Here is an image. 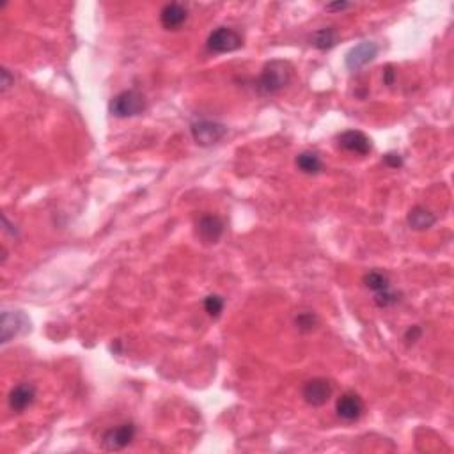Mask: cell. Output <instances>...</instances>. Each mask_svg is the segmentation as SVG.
<instances>
[{"label":"cell","mask_w":454,"mask_h":454,"mask_svg":"<svg viewBox=\"0 0 454 454\" xmlns=\"http://www.w3.org/2000/svg\"><path fill=\"white\" fill-rule=\"evenodd\" d=\"M334 394L332 382L327 378H313L302 387V398L309 406H323Z\"/></svg>","instance_id":"obj_5"},{"label":"cell","mask_w":454,"mask_h":454,"mask_svg":"<svg viewBox=\"0 0 454 454\" xmlns=\"http://www.w3.org/2000/svg\"><path fill=\"white\" fill-rule=\"evenodd\" d=\"M295 325L300 332H313L317 327V316L314 313H300L298 316L295 317Z\"/></svg>","instance_id":"obj_19"},{"label":"cell","mask_w":454,"mask_h":454,"mask_svg":"<svg viewBox=\"0 0 454 454\" xmlns=\"http://www.w3.org/2000/svg\"><path fill=\"white\" fill-rule=\"evenodd\" d=\"M108 108H111V114L115 115V118H135V115H141L146 111V100L139 91L128 89V91L115 94Z\"/></svg>","instance_id":"obj_2"},{"label":"cell","mask_w":454,"mask_h":454,"mask_svg":"<svg viewBox=\"0 0 454 454\" xmlns=\"http://www.w3.org/2000/svg\"><path fill=\"white\" fill-rule=\"evenodd\" d=\"M351 8L350 2H332V4H327L325 9L327 11H343V9Z\"/></svg>","instance_id":"obj_24"},{"label":"cell","mask_w":454,"mask_h":454,"mask_svg":"<svg viewBox=\"0 0 454 454\" xmlns=\"http://www.w3.org/2000/svg\"><path fill=\"white\" fill-rule=\"evenodd\" d=\"M192 137L196 144L203 146V148H210V146L218 144L227 133V126L217 121H208V119H201L190 126Z\"/></svg>","instance_id":"obj_4"},{"label":"cell","mask_w":454,"mask_h":454,"mask_svg":"<svg viewBox=\"0 0 454 454\" xmlns=\"http://www.w3.org/2000/svg\"><path fill=\"white\" fill-rule=\"evenodd\" d=\"M206 46L213 53H229L244 46V37L229 27H218L208 36Z\"/></svg>","instance_id":"obj_3"},{"label":"cell","mask_w":454,"mask_h":454,"mask_svg":"<svg viewBox=\"0 0 454 454\" xmlns=\"http://www.w3.org/2000/svg\"><path fill=\"white\" fill-rule=\"evenodd\" d=\"M2 344H8L15 337L23 336L30 330V320L22 310H4L2 313Z\"/></svg>","instance_id":"obj_6"},{"label":"cell","mask_w":454,"mask_h":454,"mask_svg":"<svg viewBox=\"0 0 454 454\" xmlns=\"http://www.w3.org/2000/svg\"><path fill=\"white\" fill-rule=\"evenodd\" d=\"M336 412L343 421L353 422L364 415V401L355 392H344L336 403Z\"/></svg>","instance_id":"obj_10"},{"label":"cell","mask_w":454,"mask_h":454,"mask_svg":"<svg viewBox=\"0 0 454 454\" xmlns=\"http://www.w3.org/2000/svg\"><path fill=\"white\" fill-rule=\"evenodd\" d=\"M187 18H189V11L185 6L177 4V2L163 6L160 11V23L165 30H177L187 22Z\"/></svg>","instance_id":"obj_13"},{"label":"cell","mask_w":454,"mask_h":454,"mask_svg":"<svg viewBox=\"0 0 454 454\" xmlns=\"http://www.w3.org/2000/svg\"><path fill=\"white\" fill-rule=\"evenodd\" d=\"M406 222H408V225H410L414 231H428L435 225L436 217L431 210H428V208L414 206L410 211H408Z\"/></svg>","instance_id":"obj_14"},{"label":"cell","mask_w":454,"mask_h":454,"mask_svg":"<svg viewBox=\"0 0 454 454\" xmlns=\"http://www.w3.org/2000/svg\"><path fill=\"white\" fill-rule=\"evenodd\" d=\"M135 433H137L135 424L133 422H125V424L107 429L103 433V436H101V446H103L105 450H121L133 442Z\"/></svg>","instance_id":"obj_7"},{"label":"cell","mask_w":454,"mask_h":454,"mask_svg":"<svg viewBox=\"0 0 454 454\" xmlns=\"http://www.w3.org/2000/svg\"><path fill=\"white\" fill-rule=\"evenodd\" d=\"M293 78V66L288 61H270L256 80V89L261 96H274L289 85Z\"/></svg>","instance_id":"obj_1"},{"label":"cell","mask_w":454,"mask_h":454,"mask_svg":"<svg viewBox=\"0 0 454 454\" xmlns=\"http://www.w3.org/2000/svg\"><path fill=\"white\" fill-rule=\"evenodd\" d=\"M394 78H396V71L392 66H387L384 71V84L385 85H392L394 84Z\"/></svg>","instance_id":"obj_25"},{"label":"cell","mask_w":454,"mask_h":454,"mask_svg":"<svg viewBox=\"0 0 454 454\" xmlns=\"http://www.w3.org/2000/svg\"><path fill=\"white\" fill-rule=\"evenodd\" d=\"M421 336H422V329H421V327H419V325L410 327V329H408L405 332L406 344H415L419 339H421Z\"/></svg>","instance_id":"obj_21"},{"label":"cell","mask_w":454,"mask_h":454,"mask_svg":"<svg viewBox=\"0 0 454 454\" xmlns=\"http://www.w3.org/2000/svg\"><path fill=\"white\" fill-rule=\"evenodd\" d=\"M399 298H401V293L394 291L392 288H387V289H384V291L374 293V303H377L378 307H382V309L396 305V303L399 302Z\"/></svg>","instance_id":"obj_18"},{"label":"cell","mask_w":454,"mask_h":454,"mask_svg":"<svg viewBox=\"0 0 454 454\" xmlns=\"http://www.w3.org/2000/svg\"><path fill=\"white\" fill-rule=\"evenodd\" d=\"M378 56V44L373 41H362L360 44L353 46L350 52L346 53V68L351 71H357L360 68H364L366 64H370L371 61H374V57Z\"/></svg>","instance_id":"obj_8"},{"label":"cell","mask_w":454,"mask_h":454,"mask_svg":"<svg viewBox=\"0 0 454 454\" xmlns=\"http://www.w3.org/2000/svg\"><path fill=\"white\" fill-rule=\"evenodd\" d=\"M362 282H364V286H366L367 289H371V291L374 293L391 288V279H389L387 274L380 272V270L367 272V274L364 275V279H362Z\"/></svg>","instance_id":"obj_17"},{"label":"cell","mask_w":454,"mask_h":454,"mask_svg":"<svg viewBox=\"0 0 454 454\" xmlns=\"http://www.w3.org/2000/svg\"><path fill=\"white\" fill-rule=\"evenodd\" d=\"M384 163L387 167H391V169H399V167H403V158L398 153H387L384 156Z\"/></svg>","instance_id":"obj_22"},{"label":"cell","mask_w":454,"mask_h":454,"mask_svg":"<svg viewBox=\"0 0 454 454\" xmlns=\"http://www.w3.org/2000/svg\"><path fill=\"white\" fill-rule=\"evenodd\" d=\"M196 231L203 244L215 245L220 241L222 234H224V222L217 215H203L197 220Z\"/></svg>","instance_id":"obj_9"},{"label":"cell","mask_w":454,"mask_h":454,"mask_svg":"<svg viewBox=\"0 0 454 454\" xmlns=\"http://www.w3.org/2000/svg\"><path fill=\"white\" fill-rule=\"evenodd\" d=\"M296 167L302 170L303 174H309V176H314V174H320L323 169L322 158L313 151H303L296 156L295 160Z\"/></svg>","instance_id":"obj_16"},{"label":"cell","mask_w":454,"mask_h":454,"mask_svg":"<svg viewBox=\"0 0 454 454\" xmlns=\"http://www.w3.org/2000/svg\"><path fill=\"white\" fill-rule=\"evenodd\" d=\"M337 142H339L341 148L344 151L355 153V155H367V153L373 149V144H371V139L367 137L366 133L358 132V130H348V132H343L337 137Z\"/></svg>","instance_id":"obj_11"},{"label":"cell","mask_w":454,"mask_h":454,"mask_svg":"<svg viewBox=\"0 0 454 454\" xmlns=\"http://www.w3.org/2000/svg\"><path fill=\"white\" fill-rule=\"evenodd\" d=\"M34 399H36V387H34L32 384H29V382H23V384L16 385V387L9 392L8 403L13 412L22 414V412H25L27 408L32 405Z\"/></svg>","instance_id":"obj_12"},{"label":"cell","mask_w":454,"mask_h":454,"mask_svg":"<svg viewBox=\"0 0 454 454\" xmlns=\"http://www.w3.org/2000/svg\"><path fill=\"white\" fill-rule=\"evenodd\" d=\"M339 41V32H337L334 27H325V29H320L310 36V44L317 50H330L334 49Z\"/></svg>","instance_id":"obj_15"},{"label":"cell","mask_w":454,"mask_h":454,"mask_svg":"<svg viewBox=\"0 0 454 454\" xmlns=\"http://www.w3.org/2000/svg\"><path fill=\"white\" fill-rule=\"evenodd\" d=\"M0 75H2V82H0V85H2V93H6V91H8V89L15 84V78L9 75V71L6 70V68H2V73Z\"/></svg>","instance_id":"obj_23"},{"label":"cell","mask_w":454,"mask_h":454,"mask_svg":"<svg viewBox=\"0 0 454 454\" xmlns=\"http://www.w3.org/2000/svg\"><path fill=\"white\" fill-rule=\"evenodd\" d=\"M204 310L208 313V316L218 317L224 310V298L218 295H210L204 298Z\"/></svg>","instance_id":"obj_20"}]
</instances>
